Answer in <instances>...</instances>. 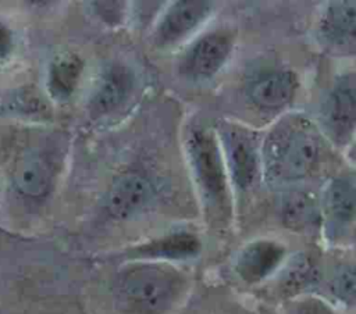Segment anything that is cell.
Instances as JSON below:
<instances>
[{"label": "cell", "instance_id": "cell-10", "mask_svg": "<svg viewBox=\"0 0 356 314\" xmlns=\"http://www.w3.org/2000/svg\"><path fill=\"white\" fill-rule=\"evenodd\" d=\"M356 13L353 1L332 3L321 21V36L324 40L339 50H353L355 47Z\"/></svg>", "mask_w": 356, "mask_h": 314}, {"label": "cell", "instance_id": "cell-15", "mask_svg": "<svg viewBox=\"0 0 356 314\" xmlns=\"http://www.w3.org/2000/svg\"><path fill=\"white\" fill-rule=\"evenodd\" d=\"M282 217L291 228H306L318 218V203L314 193L292 192L284 197Z\"/></svg>", "mask_w": 356, "mask_h": 314}, {"label": "cell", "instance_id": "cell-1", "mask_svg": "<svg viewBox=\"0 0 356 314\" xmlns=\"http://www.w3.org/2000/svg\"><path fill=\"white\" fill-rule=\"evenodd\" d=\"M185 278L161 263H135L114 282V299L122 314H168L181 299Z\"/></svg>", "mask_w": 356, "mask_h": 314}, {"label": "cell", "instance_id": "cell-4", "mask_svg": "<svg viewBox=\"0 0 356 314\" xmlns=\"http://www.w3.org/2000/svg\"><path fill=\"white\" fill-rule=\"evenodd\" d=\"M154 192L149 181L136 174L118 176L106 196V208L115 218H132L145 211Z\"/></svg>", "mask_w": 356, "mask_h": 314}, {"label": "cell", "instance_id": "cell-14", "mask_svg": "<svg viewBox=\"0 0 356 314\" xmlns=\"http://www.w3.org/2000/svg\"><path fill=\"white\" fill-rule=\"evenodd\" d=\"M325 210L331 220L348 224L353 218L355 210V182L353 178H338L332 181L325 193Z\"/></svg>", "mask_w": 356, "mask_h": 314}, {"label": "cell", "instance_id": "cell-11", "mask_svg": "<svg viewBox=\"0 0 356 314\" xmlns=\"http://www.w3.org/2000/svg\"><path fill=\"white\" fill-rule=\"evenodd\" d=\"M228 160L235 183L246 189L256 176L257 154L252 138L239 128H231L225 135Z\"/></svg>", "mask_w": 356, "mask_h": 314}, {"label": "cell", "instance_id": "cell-18", "mask_svg": "<svg viewBox=\"0 0 356 314\" xmlns=\"http://www.w3.org/2000/svg\"><path fill=\"white\" fill-rule=\"evenodd\" d=\"M334 290L342 300L352 303L355 296V275L352 267H343L334 279Z\"/></svg>", "mask_w": 356, "mask_h": 314}, {"label": "cell", "instance_id": "cell-2", "mask_svg": "<svg viewBox=\"0 0 356 314\" xmlns=\"http://www.w3.org/2000/svg\"><path fill=\"white\" fill-rule=\"evenodd\" d=\"M320 136L313 124L302 117L282 119L264 143L266 178L275 185L300 181L317 163Z\"/></svg>", "mask_w": 356, "mask_h": 314}, {"label": "cell", "instance_id": "cell-21", "mask_svg": "<svg viewBox=\"0 0 356 314\" xmlns=\"http://www.w3.org/2000/svg\"><path fill=\"white\" fill-rule=\"evenodd\" d=\"M11 47V38L4 25L0 24V57H6Z\"/></svg>", "mask_w": 356, "mask_h": 314}, {"label": "cell", "instance_id": "cell-16", "mask_svg": "<svg viewBox=\"0 0 356 314\" xmlns=\"http://www.w3.org/2000/svg\"><path fill=\"white\" fill-rule=\"evenodd\" d=\"M200 249L199 240L191 233H177L156 242H152L136 251L140 256L163 257V258H185L197 254Z\"/></svg>", "mask_w": 356, "mask_h": 314}, {"label": "cell", "instance_id": "cell-19", "mask_svg": "<svg viewBox=\"0 0 356 314\" xmlns=\"http://www.w3.org/2000/svg\"><path fill=\"white\" fill-rule=\"evenodd\" d=\"M291 314H334V311L321 300L305 299L293 306Z\"/></svg>", "mask_w": 356, "mask_h": 314}, {"label": "cell", "instance_id": "cell-5", "mask_svg": "<svg viewBox=\"0 0 356 314\" xmlns=\"http://www.w3.org/2000/svg\"><path fill=\"white\" fill-rule=\"evenodd\" d=\"M231 38L225 32H213L199 39L182 61V72L193 79L213 76L227 60Z\"/></svg>", "mask_w": 356, "mask_h": 314}, {"label": "cell", "instance_id": "cell-20", "mask_svg": "<svg viewBox=\"0 0 356 314\" xmlns=\"http://www.w3.org/2000/svg\"><path fill=\"white\" fill-rule=\"evenodd\" d=\"M97 4V8H99V13H104L102 14L103 18H110V22L114 19V18H118L120 17V4L121 3H117V1H102V3H95Z\"/></svg>", "mask_w": 356, "mask_h": 314}, {"label": "cell", "instance_id": "cell-12", "mask_svg": "<svg viewBox=\"0 0 356 314\" xmlns=\"http://www.w3.org/2000/svg\"><path fill=\"white\" fill-rule=\"evenodd\" d=\"M132 89V75L128 69L120 65L110 67L100 76L95 88L90 106L96 115L106 114L117 108Z\"/></svg>", "mask_w": 356, "mask_h": 314}, {"label": "cell", "instance_id": "cell-17", "mask_svg": "<svg viewBox=\"0 0 356 314\" xmlns=\"http://www.w3.org/2000/svg\"><path fill=\"white\" fill-rule=\"evenodd\" d=\"M18 185L29 196L44 195L50 186V170L47 164L39 158L26 161L19 172Z\"/></svg>", "mask_w": 356, "mask_h": 314}, {"label": "cell", "instance_id": "cell-3", "mask_svg": "<svg viewBox=\"0 0 356 314\" xmlns=\"http://www.w3.org/2000/svg\"><path fill=\"white\" fill-rule=\"evenodd\" d=\"M189 154L197 181L213 206H224L227 199L225 175L213 136L207 131H195L189 139Z\"/></svg>", "mask_w": 356, "mask_h": 314}, {"label": "cell", "instance_id": "cell-6", "mask_svg": "<svg viewBox=\"0 0 356 314\" xmlns=\"http://www.w3.org/2000/svg\"><path fill=\"white\" fill-rule=\"evenodd\" d=\"M324 118L331 133L346 140L355 126V79L343 76L328 94L324 104Z\"/></svg>", "mask_w": 356, "mask_h": 314}, {"label": "cell", "instance_id": "cell-7", "mask_svg": "<svg viewBox=\"0 0 356 314\" xmlns=\"http://www.w3.org/2000/svg\"><path fill=\"white\" fill-rule=\"evenodd\" d=\"M296 90V78L286 69L259 74L248 83V96L260 108L274 110L286 104Z\"/></svg>", "mask_w": 356, "mask_h": 314}, {"label": "cell", "instance_id": "cell-9", "mask_svg": "<svg viewBox=\"0 0 356 314\" xmlns=\"http://www.w3.org/2000/svg\"><path fill=\"white\" fill-rule=\"evenodd\" d=\"M284 251L281 245L271 240L253 242L239 253L235 270L243 281L257 282L277 268Z\"/></svg>", "mask_w": 356, "mask_h": 314}, {"label": "cell", "instance_id": "cell-8", "mask_svg": "<svg viewBox=\"0 0 356 314\" xmlns=\"http://www.w3.org/2000/svg\"><path fill=\"white\" fill-rule=\"evenodd\" d=\"M211 6L210 1L203 0H184L175 3L159 25L156 33L157 43L170 44L184 38L207 17Z\"/></svg>", "mask_w": 356, "mask_h": 314}, {"label": "cell", "instance_id": "cell-13", "mask_svg": "<svg viewBox=\"0 0 356 314\" xmlns=\"http://www.w3.org/2000/svg\"><path fill=\"white\" fill-rule=\"evenodd\" d=\"M82 71V61L72 53H60L50 65L49 89L56 99H67L74 92Z\"/></svg>", "mask_w": 356, "mask_h": 314}]
</instances>
